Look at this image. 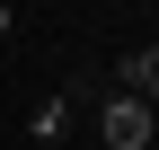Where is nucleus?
<instances>
[{
    "mask_svg": "<svg viewBox=\"0 0 159 150\" xmlns=\"http://www.w3.org/2000/svg\"><path fill=\"white\" fill-rule=\"evenodd\" d=\"M35 133L62 141V133H71V97H44V106H35Z\"/></svg>",
    "mask_w": 159,
    "mask_h": 150,
    "instance_id": "obj_3",
    "label": "nucleus"
},
{
    "mask_svg": "<svg viewBox=\"0 0 159 150\" xmlns=\"http://www.w3.org/2000/svg\"><path fill=\"white\" fill-rule=\"evenodd\" d=\"M0 35H9V9H0Z\"/></svg>",
    "mask_w": 159,
    "mask_h": 150,
    "instance_id": "obj_4",
    "label": "nucleus"
},
{
    "mask_svg": "<svg viewBox=\"0 0 159 150\" xmlns=\"http://www.w3.org/2000/svg\"><path fill=\"white\" fill-rule=\"evenodd\" d=\"M124 97H142V106H159V44H142V53H124Z\"/></svg>",
    "mask_w": 159,
    "mask_h": 150,
    "instance_id": "obj_2",
    "label": "nucleus"
},
{
    "mask_svg": "<svg viewBox=\"0 0 159 150\" xmlns=\"http://www.w3.org/2000/svg\"><path fill=\"white\" fill-rule=\"evenodd\" d=\"M150 133H159V106L124 97V88L97 106V141H106V150H150Z\"/></svg>",
    "mask_w": 159,
    "mask_h": 150,
    "instance_id": "obj_1",
    "label": "nucleus"
}]
</instances>
